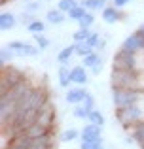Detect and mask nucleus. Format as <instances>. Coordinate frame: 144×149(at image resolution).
<instances>
[{
	"label": "nucleus",
	"instance_id": "nucleus-20",
	"mask_svg": "<svg viewBox=\"0 0 144 149\" xmlns=\"http://www.w3.org/2000/svg\"><path fill=\"white\" fill-rule=\"evenodd\" d=\"M131 138L135 140V143H138V146H144V121H140L138 125H135L133 128H131Z\"/></svg>",
	"mask_w": 144,
	"mask_h": 149
},
{
	"label": "nucleus",
	"instance_id": "nucleus-39",
	"mask_svg": "<svg viewBox=\"0 0 144 149\" xmlns=\"http://www.w3.org/2000/svg\"><path fill=\"white\" fill-rule=\"evenodd\" d=\"M0 2H2V4H8V2H10V0H0Z\"/></svg>",
	"mask_w": 144,
	"mask_h": 149
},
{
	"label": "nucleus",
	"instance_id": "nucleus-16",
	"mask_svg": "<svg viewBox=\"0 0 144 149\" xmlns=\"http://www.w3.org/2000/svg\"><path fill=\"white\" fill-rule=\"evenodd\" d=\"M57 79H59V85L63 89H68L72 85V81H70V68L65 66V64H61L59 70H57Z\"/></svg>",
	"mask_w": 144,
	"mask_h": 149
},
{
	"label": "nucleus",
	"instance_id": "nucleus-23",
	"mask_svg": "<svg viewBox=\"0 0 144 149\" xmlns=\"http://www.w3.org/2000/svg\"><path fill=\"white\" fill-rule=\"evenodd\" d=\"M85 13H87V10H85V8L81 6V4H78V6L74 8V10H70V11L67 13V17H68V21H74V23H78V21H80V19L84 17Z\"/></svg>",
	"mask_w": 144,
	"mask_h": 149
},
{
	"label": "nucleus",
	"instance_id": "nucleus-14",
	"mask_svg": "<svg viewBox=\"0 0 144 149\" xmlns=\"http://www.w3.org/2000/svg\"><path fill=\"white\" fill-rule=\"evenodd\" d=\"M67 19H68V17H67V13H65V11H61L59 8L46 11V21L51 23V25H63Z\"/></svg>",
	"mask_w": 144,
	"mask_h": 149
},
{
	"label": "nucleus",
	"instance_id": "nucleus-28",
	"mask_svg": "<svg viewBox=\"0 0 144 149\" xmlns=\"http://www.w3.org/2000/svg\"><path fill=\"white\" fill-rule=\"evenodd\" d=\"M78 25H80V29H93V25H95V15H93V11H87V13L78 21Z\"/></svg>",
	"mask_w": 144,
	"mask_h": 149
},
{
	"label": "nucleus",
	"instance_id": "nucleus-35",
	"mask_svg": "<svg viewBox=\"0 0 144 149\" xmlns=\"http://www.w3.org/2000/svg\"><path fill=\"white\" fill-rule=\"evenodd\" d=\"M32 21H34V13H29V11H23L21 17H19V23H23L25 26H29Z\"/></svg>",
	"mask_w": 144,
	"mask_h": 149
},
{
	"label": "nucleus",
	"instance_id": "nucleus-30",
	"mask_svg": "<svg viewBox=\"0 0 144 149\" xmlns=\"http://www.w3.org/2000/svg\"><path fill=\"white\" fill-rule=\"evenodd\" d=\"M89 36H91V29H78L72 34V40L74 42H85Z\"/></svg>",
	"mask_w": 144,
	"mask_h": 149
},
{
	"label": "nucleus",
	"instance_id": "nucleus-33",
	"mask_svg": "<svg viewBox=\"0 0 144 149\" xmlns=\"http://www.w3.org/2000/svg\"><path fill=\"white\" fill-rule=\"evenodd\" d=\"M40 8H42V2H38V0H29L25 4V11H29V13H36Z\"/></svg>",
	"mask_w": 144,
	"mask_h": 149
},
{
	"label": "nucleus",
	"instance_id": "nucleus-3",
	"mask_svg": "<svg viewBox=\"0 0 144 149\" xmlns=\"http://www.w3.org/2000/svg\"><path fill=\"white\" fill-rule=\"evenodd\" d=\"M142 100H144L142 89H114V91H112V102H114L116 109L140 104Z\"/></svg>",
	"mask_w": 144,
	"mask_h": 149
},
{
	"label": "nucleus",
	"instance_id": "nucleus-29",
	"mask_svg": "<svg viewBox=\"0 0 144 149\" xmlns=\"http://www.w3.org/2000/svg\"><path fill=\"white\" fill-rule=\"evenodd\" d=\"M78 4H80L78 0H57V8H59L61 11H65V13H68L70 10H74Z\"/></svg>",
	"mask_w": 144,
	"mask_h": 149
},
{
	"label": "nucleus",
	"instance_id": "nucleus-2",
	"mask_svg": "<svg viewBox=\"0 0 144 149\" xmlns=\"http://www.w3.org/2000/svg\"><path fill=\"white\" fill-rule=\"evenodd\" d=\"M110 87L114 89H140V72H125L112 68Z\"/></svg>",
	"mask_w": 144,
	"mask_h": 149
},
{
	"label": "nucleus",
	"instance_id": "nucleus-40",
	"mask_svg": "<svg viewBox=\"0 0 144 149\" xmlns=\"http://www.w3.org/2000/svg\"><path fill=\"white\" fill-rule=\"evenodd\" d=\"M27 2H29V0H27Z\"/></svg>",
	"mask_w": 144,
	"mask_h": 149
},
{
	"label": "nucleus",
	"instance_id": "nucleus-5",
	"mask_svg": "<svg viewBox=\"0 0 144 149\" xmlns=\"http://www.w3.org/2000/svg\"><path fill=\"white\" fill-rule=\"evenodd\" d=\"M25 77L27 76H23L21 70H17V68H13V66L6 64L2 68V85H0V95L10 93L11 89H13L21 79H25Z\"/></svg>",
	"mask_w": 144,
	"mask_h": 149
},
{
	"label": "nucleus",
	"instance_id": "nucleus-12",
	"mask_svg": "<svg viewBox=\"0 0 144 149\" xmlns=\"http://www.w3.org/2000/svg\"><path fill=\"white\" fill-rule=\"evenodd\" d=\"M70 81H72V85H80V87H84V85L89 81L87 70H85L84 64L72 66V68H70Z\"/></svg>",
	"mask_w": 144,
	"mask_h": 149
},
{
	"label": "nucleus",
	"instance_id": "nucleus-37",
	"mask_svg": "<svg viewBox=\"0 0 144 149\" xmlns=\"http://www.w3.org/2000/svg\"><path fill=\"white\" fill-rule=\"evenodd\" d=\"M106 44H108V40H104V38H103L100 44H99V47H97L95 51H99V53H100V51H104V49H106Z\"/></svg>",
	"mask_w": 144,
	"mask_h": 149
},
{
	"label": "nucleus",
	"instance_id": "nucleus-11",
	"mask_svg": "<svg viewBox=\"0 0 144 149\" xmlns=\"http://www.w3.org/2000/svg\"><path fill=\"white\" fill-rule=\"evenodd\" d=\"M100 13H103V21L106 25H114V23L125 21V13L119 11V8H116V6H106Z\"/></svg>",
	"mask_w": 144,
	"mask_h": 149
},
{
	"label": "nucleus",
	"instance_id": "nucleus-24",
	"mask_svg": "<svg viewBox=\"0 0 144 149\" xmlns=\"http://www.w3.org/2000/svg\"><path fill=\"white\" fill-rule=\"evenodd\" d=\"M32 42L40 47V51H46L51 47V40H49L46 34H36V36H32Z\"/></svg>",
	"mask_w": 144,
	"mask_h": 149
},
{
	"label": "nucleus",
	"instance_id": "nucleus-17",
	"mask_svg": "<svg viewBox=\"0 0 144 149\" xmlns=\"http://www.w3.org/2000/svg\"><path fill=\"white\" fill-rule=\"evenodd\" d=\"M27 44L29 42H23V40H11L8 42V47L15 53V57H27Z\"/></svg>",
	"mask_w": 144,
	"mask_h": 149
},
{
	"label": "nucleus",
	"instance_id": "nucleus-7",
	"mask_svg": "<svg viewBox=\"0 0 144 149\" xmlns=\"http://www.w3.org/2000/svg\"><path fill=\"white\" fill-rule=\"evenodd\" d=\"M119 49L131 51V53H137V55L144 53V36L138 32V30H135L133 34H129V36L123 40V44H122Z\"/></svg>",
	"mask_w": 144,
	"mask_h": 149
},
{
	"label": "nucleus",
	"instance_id": "nucleus-4",
	"mask_svg": "<svg viewBox=\"0 0 144 149\" xmlns=\"http://www.w3.org/2000/svg\"><path fill=\"white\" fill-rule=\"evenodd\" d=\"M138 64H140V55L131 53V51H125V49H118V53L114 55L112 68L125 70V72H138Z\"/></svg>",
	"mask_w": 144,
	"mask_h": 149
},
{
	"label": "nucleus",
	"instance_id": "nucleus-1",
	"mask_svg": "<svg viewBox=\"0 0 144 149\" xmlns=\"http://www.w3.org/2000/svg\"><path fill=\"white\" fill-rule=\"evenodd\" d=\"M116 119L118 123L123 127V130H129L138 125L140 121H144V106L142 104H135L129 106V108H122V109H116Z\"/></svg>",
	"mask_w": 144,
	"mask_h": 149
},
{
	"label": "nucleus",
	"instance_id": "nucleus-36",
	"mask_svg": "<svg viewBox=\"0 0 144 149\" xmlns=\"http://www.w3.org/2000/svg\"><path fill=\"white\" fill-rule=\"evenodd\" d=\"M131 0H112V6H116V8H123V6H127Z\"/></svg>",
	"mask_w": 144,
	"mask_h": 149
},
{
	"label": "nucleus",
	"instance_id": "nucleus-38",
	"mask_svg": "<svg viewBox=\"0 0 144 149\" xmlns=\"http://www.w3.org/2000/svg\"><path fill=\"white\" fill-rule=\"evenodd\" d=\"M138 32H140L142 36H144V25H140V26H138Z\"/></svg>",
	"mask_w": 144,
	"mask_h": 149
},
{
	"label": "nucleus",
	"instance_id": "nucleus-25",
	"mask_svg": "<svg viewBox=\"0 0 144 149\" xmlns=\"http://www.w3.org/2000/svg\"><path fill=\"white\" fill-rule=\"evenodd\" d=\"M74 51H76V55H78V57H81V58H84V57H87L89 53H93L95 49H91L87 44H85V42H74Z\"/></svg>",
	"mask_w": 144,
	"mask_h": 149
},
{
	"label": "nucleus",
	"instance_id": "nucleus-34",
	"mask_svg": "<svg viewBox=\"0 0 144 149\" xmlns=\"http://www.w3.org/2000/svg\"><path fill=\"white\" fill-rule=\"evenodd\" d=\"M81 104H84L85 108L89 109V111H93V109H95V106H97V100H95V96H93L91 93H87V96L84 98V102H81Z\"/></svg>",
	"mask_w": 144,
	"mask_h": 149
},
{
	"label": "nucleus",
	"instance_id": "nucleus-18",
	"mask_svg": "<svg viewBox=\"0 0 144 149\" xmlns=\"http://www.w3.org/2000/svg\"><path fill=\"white\" fill-rule=\"evenodd\" d=\"M80 4L87 11H97V10L103 11L104 8L108 6V0H80Z\"/></svg>",
	"mask_w": 144,
	"mask_h": 149
},
{
	"label": "nucleus",
	"instance_id": "nucleus-26",
	"mask_svg": "<svg viewBox=\"0 0 144 149\" xmlns=\"http://www.w3.org/2000/svg\"><path fill=\"white\" fill-rule=\"evenodd\" d=\"M72 115L76 117V119L87 121V117H89V109L85 108L84 104H76V106H72Z\"/></svg>",
	"mask_w": 144,
	"mask_h": 149
},
{
	"label": "nucleus",
	"instance_id": "nucleus-21",
	"mask_svg": "<svg viewBox=\"0 0 144 149\" xmlns=\"http://www.w3.org/2000/svg\"><path fill=\"white\" fill-rule=\"evenodd\" d=\"M27 32L32 34V36H36V34H44L46 32V23L40 21V19H34V21L27 26Z\"/></svg>",
	"mask_w": 144,
	"mask_h": 149
},
{
	"label": "nucleus",
	"instance_id": "nucleus-32",
	"mask_svg": "<svg viewBox=\"0 0 144 149\" xmlns=\"http://www.w3.org/2000/svg\"><path fill=\"white\" fill-rule=\"evenodd\" d=\"M80 149H104L103 140H97V142H81Z\"/></svg>",
	"mask_w": 144,
	"mask_h": 149
},
{
	"label": "nucleus",
	"instance_id": "nucleus-15",
	"mask_svg": "<svg viewBox=\"0 0 144 149\" xmlns=\"http://www.w3.org/2000/svg\"><path fill=\"white\" fill-rule=\"evenodd\" d=\"M74 55H76V51H74V44L72 45H67V47H63V49L57 51V62H59V64L68 66Z\"/></svg>",
	"mask_w": 144,
	"mask_h": 149
},
{
	"label": "nucleus",
	"instance_id": "nucleus-9",
	"mask_svg": "<svg viewBox=\"0 0 144 149\" xmlns=\"http://www.w3.org/2000/svg\"><path fill=\"white\" fill-rule=\"evenodd\" d=\"M80 138H81V142H97V140H103V127L87 123L84 128H81Z\"/></svg>",
	"mask_w": 144,
	"mask_h": 149
},
{
	"label": "nucleus",
	"instance_id": "nucleus-31",
	"mask_svg": "<svg viewBox=\"0 0 144 149\" xmlns=\"http://www.w3.org/2000/svg\"><path fill=\"white\" fill-rule=\"evenodd\" d=\"M100 40H103V38H100V34L95 30V32H91V36L85 40V44H87L91 49H97V47H99V44H100Z\"/></svg>",
	"mask_w": 144,
	"mask_h": 149
},
{
	"label": "nucleus",
	"instance_id": "nucleus-27",
	"mask_svg": "<svg viewBox=\"0 0 144 149\" xmlns=\"http://www.w3.org/2000/svg\"><path fill=\"white\" fill-rule=\"evenodd\" d=\"M15 58H17V57H15V53H13V51L8 47V45H4L2 51H0V61H2V64L6 66V64H10L11 61H15Z\"/></svg>",
	"mask_w": 144,
	"mask_h": 149
},
{
	"label": "nucleus",
	"instance_id": "nucleus-8",
	"mask_svg": "<svg viewBox=\"0 0 144 149\" xmlns=\"http://www.w3.org/2000/svg\"><path fill=\"white\" fill-rule=\"evenodd\" d=\"M81 64H84L85 68L91 70L93 76H99V74L103 72V68H104V57H103V53H99V51H93V53L87 55V57H84Z\"/></svg>",
	"mask_w": 144,
	"mask_h": 149
},
{
	"label": "nucleus",
	"instance_id": "nucleus-13",
	"mask_svg": "<svg viewBox=\"0 0 144 149\" xmlns=\"http://www.w3.org/2000/svg\"><path fill=\"white\" fill-rule=\"evenodd\" d=\"M19 19L15 17L11 11H2L0 13V30H4V32H8V30H13L15 26H17Z\"/></svg>",
	"mask_w": 144,
	"mask_h": 149
},
{
	"label": "nucleus",
	"instance_id": "nucleus-19",
	"mask_svg": "<svg viewBox=\"0 0 144 149\" xmlns=\"http://www.w3.org/2000/svg\"><path fill=\"white\" fill-rule=\"evenodd\" d=\"M80 136H81V130H78V128H67V130L61 132L59 142H63V143H70V142H74V140H78Z\"/></svg>",
	"mask_w": 144,
	"mask_h": 149
},
{
	"label": "nucleus",
	"instance_id": "nucleus-22",
	"mask_svg": "<svg viewBox=\"0 0 144 149\" xmlns=\"http://www.w3.org/2000/svg\"><path fill=\"white\" fill-rule=\"evenodd\" d=\"M87 123H93V125H99V127H104V125H106V119H104L103 111H99V109L95 108L93 111H89Z\"/></svg>",
	"mask_w": 144,
	"mask_h": 149
},
{
	"label": "nucleus",
	"instance_id": "nucleus-10",
	"mask_svg": "<svg viewBox=\"0 0 144 149\" xmlns=\"http://www.w3.org/2000/svg\"><path fill=\"white\" fill-rule=\"evenodd\" d=\"M85 96H87V89H85V87H80V85H74V87L67 89L65 100H67V104L76 106V104H81Z\"/></svg>",
	"mask_w": 144,
	"mask_h": 149
},
{
	"label": "nucleus",
	"instance_id": "nucleus-6",
	"mask_svg": "<svg viewBox=\"0 0 144 149\" xmlns=\"http://www.w3.org/2000/svg\"><path fill=\"white\" fill-rule=\"evenodd\" d=\"M36 123L42 125V127H46V128H49V130H55V106H53L51 102L42 106V109L38 111Z\"/></svg>",
	"mask_w": 144,
	"mask_h": 149
}]
</instances>
